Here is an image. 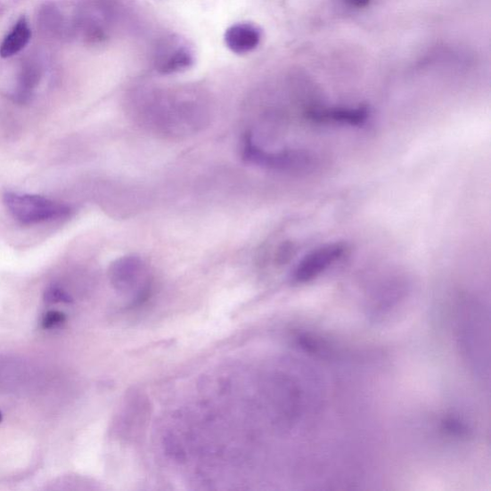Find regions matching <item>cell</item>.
I'll return each mask as SVG.
<instances>
[{"mask_svg": "<svg viewBox=\"0 0 491 491\" xmlns=\"http://www.w3.org/2000/svg\"><path fill=\"white\" fill-rule=\"evenodd\" d=\"M4 203L10 216L23 225L66 219L72 209L66 204L40 195L8 192Z\"/></svg>", "mask_w": 491, "mask_h": 491, "instance_id": "obj_1", "label": "cell"}, {"mask_svg": "<svg viewBox=\"0 0 491 491\" xmlns=\"http://www.w3.org/2000/svg\"><path fill=\"white\" fill-rule=\"evenodd\" d=\"M348 247L344 242H326L312 249L295 266L291 280L304 284L316 280L336 266L348 254Z\"/></svg>", "mask_w": 491, "mask_h": 491, "instance_id": "obj_2", "label": "cell"}, {"mask_svg": "<svg viewBox=\"0 0 491 491\" xmlns=\"http://www.w3.org/2000/svg\"><path fill=\"white\" fill-rule=\"evenodd\" d=\"M243 155L246 160L270 169L283 172H305L312 169L315 160L306 152L297 150H282L271 152L256 144L253 138L246 137Z\"/></svg>", "mask_w": 491, "mask_h": 491, "instance_id": "obj_3", "label": "cell"}, {"mask_svg": "<svg viewBox=\"0 0 491 491\" xmlns=\"http://www.w3.org/2000/svg\"><path fill=\"white\" fill-rule=\"evenodd\" d=\"M109 279L117 291L134 293L136 300L145 299L150 291V280L142 259L125 257L111 264Z\"/></svg>", "mask_w": 491, "mask_h": 491, "instance_id": "obj_4", "label": "cell"}, {"mask_svg": "<svg viewBox=\"0 0 491 491\" xmlns=\"http://www.w3.org/2000/svg\"><path fill=\"white\" fill-rule=\"evenodd\" d=\"M311 122L332 127L363 128L371 120V110L366 106H335L313 108L307 113Z\"/></svg>", "mask_w": 491, "mask_h": 491, "instance_id": "obj_5", "label": "cell"}, {"mask_svg": "<svg viewBox=\"0 0 491 491\" xmlns=\"http://www.w3.org/2000/svg\"><path fill=\"white\" fill-rule=\"evenodd\" d=\"M156 69L161 74H174L190 69L194 62L192 49L179 37H170L158 50Z\"/></svg>", "mask_w": 491, "mask_h": 491, "instance_id": "obj_6", "label": "cell"}, {"mask_svg": "<svg viewBox=\"0 0 491 491\" xmlns=\"http://www.w3.org/2000/svg\"><path fill=\"white\" fill-rule=\"evenodd\" d=\"M42 78V71L36 62L24 61L19 69L14 84L6 92L12 102L28 104L34 96Z\"/></svg>", "mask_w": 491, "mask_h": 491, "instance_id": "obj_7", "label": "cell"}, {"mask_svg": "<svg viewBox=\"0 0 491 491\" xmlns=\"http://www.w3.org/2000/svg\"><path fill=\"white\" fill-rule=\"evenodd\" d=\"M225 44L232 53L244 55L253 53L262 39L261 30L251 23H236L225 33Z\"/></svg>", "mask_w": 491, "mask_h": 491, "instance_id": "obj_8", "label": "cell"}, {"mask_svg": "<svg viewBox=\"0 0 491 491\" xmlns=\"http://www.w3.org/2000/svg\"><path fill=\"white\" fill-rule=\"evenodd\" d=\"M56 3L45 4L40 11V24L45 32L58 37H68L78 28L75 19H68L66 11Z\"/></svg>", "mask_w": 491, "mask_h": 491, "instance_id": "obj_9", "label": "cell"}, {"mask_svg": "<svg viewBox=\"0 0 491 491\" xmlns=\"http://www.w3.org/2000/svg\"><path fill=\"white\" fill-rule=\"evenodd\" d=\"M31 35L29 22L21 17L0 44V57L7 59L20 53L29 45Z\"/></svg>", "mask_w": 491, "mask_h": 491, "instance_id": "obj_10", "label": "cell"}, {"mask_svg": "<svg viewBox=\"0 0 491 491\" xmlns=\"http://www.w3.org/2000/svg\"><path fill=\"white\" fill-rule=\"evenodd\" d=\"M44 300L49 305L72 304L73 299L71 296L57 285L49 286L44 293Z\"/></svg>", "mask_w": 491, "mask_h": 491, "instance_id": "obj_11", "label": "cell"}, {"mask_svg": "<svg viewBox=\"0 0 491 491\" xmlns=\"http://www.w3.org/2000/svg\"><path fill=\"white\" fill-rule=\"evenodd\" d=\"M67 321L66 315L57 310L48 311L42 320V326L45 330H53L64 324Z\"/></svg>", "mask_w": 491, "mask_h": 491, "instance_id": "obj_12", "label": "cell"}, {"mask_svg": "<svg viewBox=\"0 0 491 491\" xmlns=\"http://www.w3.org/2000/svg\"><path fill=\"white\" fill-rule=\"evenodd\" d=\"M347 3L350 6L363 8L368 6L371 3V0H347Z\"/></svg>", "mask_w": 491, "mask_h": 491, "instance_id": "obj_13", "label": "cell"}, {"mask_svg": "<svg viewBox=\"0 0 491 491\" xmlns=\"http://www.w3.org/2000/svg\"><path fill=\"white\" fill-rule=\"evenodd\" d=\"M2 421H3V413H2V412H0V422H2Z\"/></svg>", "mask_w": 491, "mask_h": 491, "instance_id": "obj_14", "label": "cell"}]
</instances>
